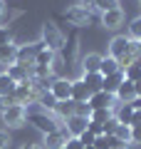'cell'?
<instances>
[{"instance_id":"obj_1","label":"cell","mask_w":141,"mask_h":149,"mask_svg":"<svg viewBox=\"0 0 141 149\" xmlns=\"http://www.w3.org/2000/svg\"><path fill=\"white\" fill-rule=\"evenodd\" d=\"M109 57H114L116 62H119V67L126 70L129 65H134L136 60L141 57V52H139L136 42L131 40L129 35H116L114 40L109 42Z\"/></svg>"},{"instance_id":"obj_2","label":"cell","mask_w":141,"mask_h":149,"mask_svg":"<svg viewBox=\"0 0 141 149\" xmlns=\"http://www.w3.org/2000/svg\"><path fill=\"white\" fill-rule=\"evenodd\" d=\"M42 42H45L47 50L59 52V50L64 47V35L57 30V25H52V22H45V25H42Z\"/></svg>"},{"instance_id":"obj_3","label":"cell","mask_w":141,"mask_h":149,"mask_svg":"<svg viewBox=\"0 0 141 149\" xmlns=\"http://www.w3.org/2000/svg\"><path fill=\"white\" fill-rule=\"evenodd\" d=\"M45 47V42H30V45H17V57H15V65H22V67L30 70L32 65H35V57L37 52Z\"/></svg>"},{"instance_id":"obj_4","label":"cell","mask_w":141,"mask_h":149,"mask_svg":"<svg viewBox=\"0 0 141 149\" xmlns=\"http://www.w3.org/2000/svg\"><path fill=\"white\" fill-rule=\"evenodd\" d=\"M12 95H15L17 104L27 107V104H32V102H37V100H40V95H42V92L37 90L35 85H32V80H27V82H22V85H17Z\"/></svg>"},{"instance_id":"obj_5","label":"cell","mask_w":141,"mask_h":149,"mask_svg":"<svg viewBox=\"0 0 141 149\" xmlns=\"http://www.w3.org/2000/svg\"><path fill=\"white\" fill-rule=\"evenodd\" d=\"M50 95L57 102H67L72 100V80H64V77H55L50 82Z\"/></svg>"},{"instance_id":"obj_6","label":"cell","mask_w":141,"mask_h":149,"mask_svg":"<svg viewBox=\"0 0 141 149\" xmlns=\"http://www.w3.org/2000/svg\"><path fill=\"white\" fill-rule=\"evenodd\" d=\"M64 17H67L69 25H77V27H84L92 22V13H89V8L84 5H72L67 13H64Z\"/></svg>"},{"instance_id":"obj_7","label":"cell","mask_w":141,"mask_h":149,"mask_svg":"<svg viewBox=\"0 0 141 149\" xmlns=\"http://www.w3.org/2000/svg\"><path fill=\"white\" fill-rule=\"evenodd\" d=\"M25 122H27V112L22 104H12L3 112V124H8V127H22Z\"/></svg>"},{"instance_id":"obj_8","label":"cell","mask_w":141,"mask_h":149,"mask_svg":"<svg viewBox=\"0 0 141 149\" xmlns=\"http://www.w3.org/2000/svg\"><path fill=\"white\" fill-rule=\"evenodd\" d=\"M89 109H114L116 107V97L109 95V92L99 90V92H94L92 97H89Z\"/></svg>"},{"instance_id":"obj_9","label":"cell","mask_w":141,"mask_h":149,"mask_svg":"<svg viewBox=\"0 0 141 149\" xmlns=\"http://www.w3.org/2000/svg\"><path fill=\"white\" fill-rule=\"evenodd\" d=\"M67 139H69L67 129L59 127V129H55V132L45 134V149H62L64 144H67Z\"/></svg>"},{"instance_id":"obj_10","label":"cell","mask_w":141,"mask_h":149,"mask_svg":"<svg viewBox=\"0 0 141 149\" xmlns=\"http://www.w3.org/2000/svg\"><path fill=\"white\" fill-rule=\"evenodd\" d=\"M114 97H116V102H119V104H134V102H136V90H134V82L124 80V82L119 85V90L114 92Z\"/></svg>"},{"instance_id":"obj_11","label":"cell","mask_w":141,"mask_h":149,"mask_svg":"<svg viewBox=\"0 0 141 149\" xmlns=\"http://www.w3.org/2000/svg\"><path fill=\"white\" fill-rule=\"evenodd\" d=\"M64 124H67V134H69V137H79L82 132H87L89 119L82 117V114H72V117L64 119Z\"/></svg>"},{"instance_id":"obj_12","label":"cell","mask_w":141,"mask_h":149,"mask_svg":"<svg viewBox=\"0 0 141 149\" xmlns=\"http://www.w3.org/2000/svg\"><path fill=\"white\" fill-rule=\"evenodd\" d=\"M121 22H124V10H121V8L109 10V13H102V25H104L106 30H116V27H121Z\"/></svg>"},{"instance_id":"obj_13","label":"cell","mask_w":141,"mask_h":149,"mask_svg":"<svg viewBox=\"0 0 141 149\" xmlns=\"http://www.w3.org/2000/svg\"><path fill=\"white\" fill-rule=\"evenodd\" d=\"M124 80H126V77H124V70H119V72H114V74H109V77H104V80H102V90L109 92V95H114Z\"/></svg>"},{"instance_id":"obj_14","label":"cell","mask_w":141,"mask_h":149,"mask_svg":"<svg viewBox=\"0 0 141 149\" xmlns=\"http://www.w3.org/2000/svg\"><path fill=\"white\" fill-rule=\"evenodd\" d=\"M15 57H17V45L15 42H8V45H0V65H15Z\"/></svg>"},{"instance_id":"obj_15","label":"cell","mask_w":141,"mask_h":149,"mask_svg":"<svg viewBox=\"0 0 141 149\" xmlns=\"http://www.w3.org/2000/svg\"><path fill=\"white\" fill-rule=\"evenodd\" d=\"M8 77H10L15 85H22V82L30 80V70L22 67V65H10V67H8Z\"/></svg>"},{"instance_id":"obj_16","label":"cell","mask_w":141,"mask_h":149,"mask_svg":"<svg viewBox=\"0 0 141 149\" xmlns=\"http://www.w3.org/2000/svg\"><path fill=\"white\" fill-rule=\"evenodd\" d=\"M89 97H92V90L82 80L72 82V102H89Z\"/></svg>"},{"instance_id":"obj_17","label":"cell","mask_w":141,"mask_h":149,"mask_svg":"<svg viewBox=\"0 0 141 149\" xmlns=\"http://www.w3.org/2000/svg\"><path fill=\"white\" fill-rule=\"evenodd\" d=\"M99 65H102V55H97V52H89L87 57L82 60V70H84V74L99 72Z\"/></svg>"},{"instance_id":"obj_18","label":"cell","mask_w":141,"mask_h":149,"mask_svg":"<svg viewBox=\"0 0 141 149\" xmlns=\"http://www.w3.org/2000/svg\"><path fill=\"white\" fill-rule=\"evenodd\" d=\"M55 60H57V52H52V50L42 47L40 52H37V57H35V65H40V67H50V70H52Z\"/></svg>"},{"instance_id":"obj_19","label":"cell","mask_w":141,"mask_h":149,"mask_svg":"<svg viewBox=\"0 0 141 149\" xmlns=\"http://www.w3.org/2000/svg\"><path fill=\"white\" fill-rule=\"evenodd\" d=\"M119 62H116L114 57H109V55H106V57H102V65H99V74L102 77H109V74H114V72H119Z\"/></svg>"},{"instance_id":"obj_20","label":"cell","mask_w":141,"mask_h":149,"mask_svg":"<svg viewBox=\"0 0 141 149\" xmlns=\"http://www.w3.org/2000/svg\"><path fill=\"white\" fill-rule=\"evenodd\" d=\"M134 109H136L134 104H119V109L114 112L116 122H119V124H129V122H131V114H134Z\"/></svg>"},{"instance_id":"obj_21","label":"cell","mask_w":141,"mask_h":149,"mask_svg":"<svg viewBox=\"0 0 141 149\" xmlns=\"http://www.w3.org/2000/svg\"><path fill=\"white\" fill-rule=\"evenodd\" d=\"M102 80H104V77H102L99 72H92V74H82V82H84V85L89 87V90H92V95H94V92H99V90H102Z\"/></svg>"},{"instance_id":"obj_22","label":"cell","mask_w":141,"mask_h":149,"mask_svg":"<svg viewBox=\"0 0 141 149\" xmlns=\"http://www.w3.org/2000/svg\"><path fill=\"white\" fill-rule=\"evenodd\" d=\"M114 117V109H92L89 112V122H97V124H104Z\"/></svg>"},{"instance_id":"obj_23","label":"cell","mask_w":141,"mask_h":149,"mask_svg":"<svg viewBox=\"0 0 141 149\" xmlns=\"http://www.w3.org/2000/svg\"><path fill=\"white\" fill-rule=\"evenodd\" d=\"M37 104H40L45 112H55V107H57V100L50 95V90H45V92L40 95V100H37Z\"/></svg>"},{"instance_id":"obj_24","label":"cell","mask_w":141,"mask_h":149,"mask_svg":"<svg viewBox=\"0 0 141 149\" xmlns=\"http://www.w3.org/2000/svg\"><path fill=\"white\" fill-rule=\"evenodd\" d=\"M15 82L8 77V72H0V97H5V95H12L15 92Z\"/></svg>"},{"instance_id":"obj_25","label":"cell","mask_w":141,"mask_h":149,"mask_svg":"<svg viewBox=\"0 0 141 149\" xmlns=\"http://www.w3.org/2000/svg\"><path fill=\"white\" fill-rule=\"evenodd\" d=\"M124 77H126L129 82H136V80H141V57L136 60L134 65H129V67L124 70Z\"/></svg>"},{"instance_id":"obj_26","label":"cell","mask_w":141,"mask_h":149,"mask_svg":"<svg viewBox=\"0 0 141 149\" xmlns=\"http://www.w3.org/2000/svg\"><path fill=\"white\" fill-rule=\"evenodd\" d=\"M114 137L119 139V142H124V144H131V127L129 124H116Z\"/></svg>"},{"instance_id":"obj_27","label":"cell","mask_w":141,"mask_h":149,"mask_svg":"<svg viewBox=\"0 0 141 149\" xmlns=\"http://www.w3.org/2000/svg\"><path fill=\"white\" fill-rule=\"evenodd\" d=\"M92 8H97L99 13H109V10H116L119 8V0H94Z\"/></svg>"},{"instance_id":"obj_28","label":"cell","mask_w":141,"mask_h":149,"mask_svg":"<svg viewBox=\"0 0 141 149\" xmlns=\"http://www.w3.org/2000/svg\"><path fill=\"white\" fill-rule=\"evenodd\" d=\"M129 37L134 40V42H139L141 40V17H134L129 25Z\"/></svg>"},{"instance_id":"obj_29","label":"cell","mask_w":141,"mask_h":149,"mask_svg":"<svg viewBox=\"0 0 141 149\" xmlns=\"http://www.w3.org/2000/svg\"><path fill=\"white\" fill-rule=\"evenodd\" d=\"M94 149H111V134H102L94 139Z\"/></svg>"},{"instance_id":"obj_30","label":"cell","mask_w":141,"mask_h":149,"mask_svg":"<svg viewBox=\"0 0 141 149\" xmlns=\"http://www.w3.org/2000/svg\"><path fill=\"white\" fill-rule=\"evenodd\" d=\"M12 104H17L15 95H5V97H0V112H5L8 107H12Z\"/></svg>"},{"instance_id":"obj_31","label":"cell","mask_w":141,"mask_h":149,"mask_svg":"<svg viewBox=\"0 0 141 149\" xmlns=\"http://www.w3.org/2000/svg\"><path fill=\"white\" fill-rule=\"evenodd\" d=\"M77 139L82 142V147H92V144H94V139H97V137H94L92 132H82V134H79Z\"/></svg>"},{"instance_id":"obj_32","label":"cell","mask_w":141,"mask_h":149,"mask_svg":"<svg viewBox=\"0 0 141 149\" xmlns=\"http://www.w3.org/2000/svg\"><path fill=\"white\" fill-rule=\"evenodd\" d=\"M87 132H92L94 137H102V134H104V127L97 124V122H89V124H87Z\"/></svg>"},{"instance_id":"obj_33","label":"cell","mask_w":141,"mask_h":149,"mask_svg":"<svg viewBox=\"0 0 141 149\" xmlns=\"http://www.w3.org/2000/svg\"><path fill=\"white\" fill-rule=\"evenodd\" d=\"M8 42H12V32L8 27H0V45H8Z\"/></svg>"},{"instance_id":"obj_34","label":"cell","mask_w":141,"mask_h":149,"mask_svg":"<svg viewBox=\"0 0 141 149\" xmlns=\"http://www.w3.org/2000/svg\"><path fill=\"white\" fill-rule=\"evenodd\" d=\"M10 144H12L10 134H8V129H3V132H0V149H8Z\"/></svg>"},{"instance_id":"obj_35","label":"cell","mask_w":141,"mask_h":149,"mask_svg":"<svg viewBox=\"0 0 141 149\" xmlns=\"http://www.w3.org/2000/svg\"><path fill=\"white\" fill-rule=\"evenodd\" d=\"M116 124H119V122H116V117H111L109 122H104V124H102V127H104V134H114Z\"/></svg>"},{"instance_id":"obj_36","label":"cell","mask_w":141,"mask_h":149,"mask_svg":"<svg viewBox=\"0 0 141 149\" xmlns=\"http://www.w3.org/2000/svg\"><path fill=\"white\" fill-rule=\"evenodd\" d=\"M129 127H141V109H139V107H136V109H134V114H131Z\"/></svg>"},{"instance_id":"obj_37","label":"cell","mask_w":141,"mask_h":149,"mask_svg":"<svg viewBox=\"0 0 141 149\" xmlns=\"http://www.w3.org/2000/svg\"><path fill=\"white\" fill-rule=\"evenodd\" d=\"M64 149H84V147H82V142H79L77 137H69L67 144H64Z\"/></svg>"},{"instance_id":"obj_38","label":"cell","mask_w":141,"mask_h":149,"mask_svg":"<svg viewBox=\"0 0 141 149\" xmlns=\"http://www.w3.org/2000/svg\"><path fill=\"white\" fill-rule=\"evenodd\" d=\"M131 144H141V127H131Z\"/></svg>"},{"instance_id":"obj_39","label":"cell","mask_w":141,"mask_h":149,"mask_svg":"<svg viewBox=\"0 0 141 149\" xmlns=\"http://www.w3.org/2000/svg\"><path fill=\"white\" fill-rule=\"evenodd\" d=\"M134 90H136V100H139V97H141V80L134 82Z\"/></svg>"},{"instance_id":"obj_40","label":"cell","mask_w":141,"mask_h":149,"mask_svg":"<svg viewBox=\"0 0 141 149\" xmlns=\"http://www.w3.org/2000/svg\"><path fill=\"white\" fill-rule=\"evenodd\" d=\"M3 15H5V5H3V0H0V20H3Z\"/></svg>"},{"instance_id":"obj_41","label":"cell","mask_w":141,"mask_h":149,"mask_svg":"<svg viewBox=\"0 0 141 149\" xmlns=\"http://www.w3.org/2000/svg\"><path fill=\"white\" fill-rule=\"evenodd\" d=\"M22 149H42V147H37V144H25Z\"/></svg>"},{"instance_id":"obj_42","label":"cell","mask_w":141,"mask_h":149,"mask_svg":"<svg viewBox=\"0 0 141 149\" xmlns=\"http://www.w3.org/2000/svg\"><path fill=\"white\" fill-rule=\"evenodd\" d=\"M92 3H94V0H82V5H84V8H87V5L92 8Z\"/></svg>"},{"instance_id":"obj_43","label":"cell","mask_w":141,"mask_h":149,"mask_svg":"<svg viewBox=\"0 0 141 149\" xmlns=\"http://www.w3.org/2000/svg\"><path fill=\"white\" fill-rule=\"evenodd\" d=\"M136 47H139V52H141V40H139V42H136Z\"/></svg>"},{"instance_id":"obj_44","label":"cell","mask_w":141,"mask_h":149,"mask_svg":"<svg viewBox=\"0 0 141 149\" xmlns=\"http://www.w3.org/2000/svg\"><path fill=\"white\" fill-rule=\"evenodd\" d=\"M84 149H94V144H92V147H84Z\"/></svg>"},{"instance_id":"obj_45","label":"cell","mask_w":141,"mask_h":149,"mask_svg":"<svg viewBox=\"0 0 141 149\" xmlns=\"http://www.w3.org/2000/svg\"><path fill=\"white\" fill-rule=\"evenodd\" d=\"M62 149H64V147H62Z\"/></svg>"}]
</instances>
